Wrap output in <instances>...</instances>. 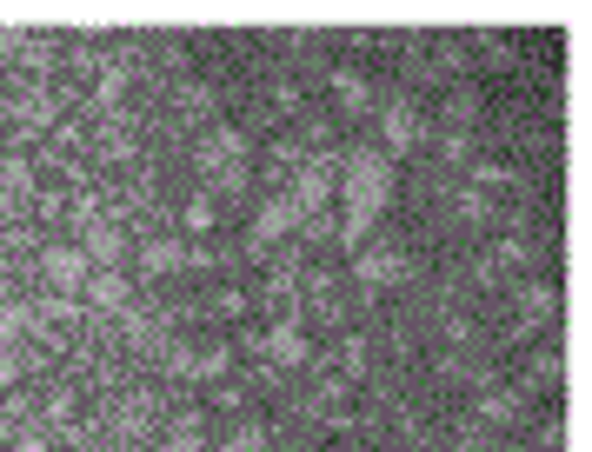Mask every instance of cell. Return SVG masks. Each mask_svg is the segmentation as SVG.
Returning <instances> with one entry per match:
<instances>
[{"label": "cell", "mask_w": 592, "mask_h": 452, "mask_svg": "<svg viewBox=\"0 0 592 452\" xmlns=\"http://www.w3.org/2000/svg\"><path fill=\"white\" fill-rule=\"evenodd\" d=\"M340 200H347V213H340V247L360 253L367 233H373V220L393 207V160H387L380 147L347 153V167H340Z\"/></svg>", "instance_id": "1"}, {"label": "cell", "mask_w": 592, "mask_h": 452, "mask_svg": "<svg viewBox=\"0 0 592 452\" xmlns=\"http://www.w3.org/2000/svg\"><path fill=\"white\" fill-rule=\"evenodd\" d=\"M180 260H187L180 240H147V247H140V267H147V273H173Z\"/></svg>", "instance_id": "17"}, {"label": "cell", "mask_w": 592, "mask_h": 452, "mask_svg": "<svg viewBox=\"0 0 592 452\" xmlns=\"http://www.w3.org/2000/svg\"><path fill=\"white\" fill-rule=\"evenodd\" d=\"M260 353H267L273 366H287V373L313 360V346H307V327H300V320H280V327H273V333L260 340Z\"/></svg>", "instance_id": "8"}, {"label": "cell", "mask_w": 592, "mask_h": 452, "mask_svg": "<svg viewBox=\"0 0 592 452\" xmlns=\"http://www.w3.org/2000/svg\"><path fill=\"white\" fill-rule=\"evenodd\" d=\"M453 213H460L466 227H480V220H493V200H486V193H473V187H460V193H453Z\"/></svg>", "instance_id": "18"}, {"label": "cell", "mask_w": 592, "mask_h": 452, "mask_svg": "<svg viewBox=\"0 0 592 452\" xmlns=\"http://www.w3.org/2000/svg\"><path fill=\"white\" fill-rule=\"evenodd\" d=\"M87 300L100 313H127V273H87Z\"/></svg>", "instance_id": "15"}, {"label": "cell", "mask_w": 592, "mask_h": 452, "mask_svg": "<svg viewBox=\"0 0 592 452\" xmlns=\"http://www.w3.org/2000/svg\"><path fill=\"white\" fill-rule=\"evenodd\" d=\"M440 153H446V160H473V140H466V133H440Z\"/></svg>", "instance_id": "25"}, {"label": "cell", "mask_w": 592, "mask_h": 452, "mask_svg": "<svg viewBox=\"0 0 592 452\" xmlns=\"http://www.w3.org/2000/svg\"><path fill=\"white\" fill-rule=\"evenodd\" d=\"M200 167H207L220 187H240V180H247V133H240V127H207Z\"/></svg>", "instance_id": "2"}, {"label": "cell", "mask_w": 592, "mask_h": 452, "mask_svg": "<svg viewBox=\"0 0 592 452\" xmlns=\"http://www.w3.org/2000/svg\"><path fill=\"white\" fill-rule=\"evenodd\" d=\"M187 227L207 233V227H213V200H187Z\"/></svg>", "instance_id": "26"}, {"label": "cell", "mask_w": 592, "mask_h": 452, "mask_svg": "<svg viewBox=\"0 0 592 452\" xmlns=\"http://www.w3.org/2000/svg\"><path fill=\"white\" fill-rule=\"evenodd\" d=\"M13 452H47V446H40V440H20V446H13Z\"/></svg>", "instance_id": "29"}, {"label": "cell", "mask_w": 592, "mask_h": 452, "mask_svg": "<svg viewBox=\"0 0 592 452\" xmlns=\"http://www.w3.org/2000/svg\"><path fill=\"white\" fill-rule=\"evenodd\" d=\"M420 140H427L420 107H413V100H387V107H380V153H387V160H400V153H413Z\"/></svg>", "instance_id": "3"}, {"label": "cell", "mask_w": 592, "mask_h": 452, "mask_svg": "<svg viewBox=\"0 0 592 452\" xmlns=\"http://www.w3.org/2000/svg\"><path fill=\"white\" fill-rule=\"evenodd\" d=\"M173 452H200V420H180L173 426Z\"/></svg>", "instance_id": "24"}, {"label": "cell", "mask_w": 592, "mask_h": 452, "mask_svg": "<svg viewBox=\"0 0 592 452\" xmlns=\"http://www.w3.org/2000/svg\"><path fill=\"white\" fill-rule=\"evenodd\" d=\"M80 253H87V267L113 273V267L127 260V233H120V227H107V220H93V227L80 233Z\"/></svg>", "instance_id": "9"}, {"label": "cell", "mask_w": 592, "mask_h": 452, "mask_svg": "<svg viewBox=\"0 0 592 452\" xmlns=\"http://www.w3.org/2000/svg\"><path fill=\"white\" fill-rule=\"evenodd\" d=\"M333 107L340 113H373V80L353 67H333Z\"/></svg>", "instance_id": "13"}, {"label": "cell", "mask_w": 592, "mask_h": 452, "mask_svg": "<svg viewBox=\"0 0 592 452\" xmlns=\"http://www.w3.org/2000/svg\"><path fill=\"white\" fill-rule=\"evenodd\" d=\"M27 200H33V167L13 160V153H0V220L27 213Z\"/></svg>", "instance_id": "10"}, {"label": "cell", "mask_w": 592, "mask_h": 452, "mask_svg": "<svg viewBox=\"0 0 592 452\" xmlns=\"http://www.w3.org/2000/svg\"><path fill=\"white\" fill-rule=\"evenodd\" d=\"M353 280L360 287H393V280H407V253L387 240V247H360L353 253Z\"/></svg>", "instance_id": "7"}, {"label": "cell", "mask_w": 592, "mask_h": 452, "mask_svg": "<svg viewBox=\"0 0 592 452\" xmlns=\"http://www.w3.org/2000/svg\"><path fill=\"white\" fill-rule=\"evenodd\" d=\"M560 373H566L560 353H533V380H540V386H560Z\"/></svg>", "instance_id": "22"}, {"label": "cell", "mask_w": 592, "mask_h": 452, "mask_svg": "<svg viewBox=\"0 0 592 452\" xmlns=\"http://www.w3.org/2000/svg\"><path fill=\"white\" fill-rule=\"evenodd\" d=\"M20 380V346H0V393Z\"/></svg>", "instance_id": "27"}, {"label": "cell", "mask_w": 592, "mask_h": 452, "mask_svg": "<svg viewBox=\"0 0 592 452\" xmlns=\"http://www.w3.org/2000/svg\"><path fill=\"white\" fill-rule=\"evenodd\" d=\"M480 60L486 67H513V40L506 33H480Z\"/></svg>", "instance_id": "20"}, {"label": "cell", "mask_w": 592, "mask_h": 452, "mask_svg": "<svg viewBox=\"0 0 592 452\" xmlns=\"http://www.w3.org/2000/svg\"><path fill=\"white\" fill-rule=\"evenodd\" d=\"M27 333V307H0V346H13Z\"/></svg>", "instance_id": "23"}, {"label": "cell", "mask_w": 592, "mask_h": 452, "mask_svg": "<svg viewBox=\"0 0 592 452\" xmlns=\"http://www.w3.org/2000/svg\"><path fill=\"white\" fill-rule=\"evenodd\" d=\"M40 273H47V287H53L60 300H80L93 267H87V253H80V247H47V253H40Z\"/></svg>", "instance_id": "5"}, {"label": "cell", "mask_w": 592, "mask_h": 452, "mask_svg": "<svg viewBox=\"0 0 592 452\" xmlns=\"http://www.w3.org/2000/svg\"><path fill=\"white\" fill-rule=\"evenodd\" d=\"M553 320H560V287L526 280V287H520V327H526V333H540V327H553Z\"/></svg>", "instance_id": "11"}, {"label": "cell", "mask_w": 592, "mask_h": 452, "mask_svg": "<svg viewBox=\"0 0 592 452\" xmlns=\"http://www.w3.org/2000/svg\"><path fill=\"white\" fill-rule=\"evenodd\" d=\"M520 413H526V393H480V400H473V420H480L486 433L520 426Z\"/></svg>", "instance_id": "12"}, {"label": "cell", "mask_w": 592, "mask_h": 452, "mask_svg": "<svg viewBox=\"0 0 592 452\" xmlns=\"http://www.w3.org/2000/svg\"><path fill=\"white\" fill-rule=\"evenodd\" d=\"M13 120H20V127H33V133H40V127H53V93L33 80L27 93H13Z\"/></svg>", "instance_id": "14"}, {"label": "cell", "mask_w": 592, "mask_h": 452, "mask_svg": "<svg viewBox=\"0 0 592 452\" xmlns=\"http://www.w3.org/2000/svg\"><path fill=\"white\" fill-rule=\"evenodd\" d=\"M227 452H267V426H260V420H240V426L227 433Z\"/></svg>", "instance_id": "19"}, {"label": "cell", "mask_w": 592, "mask_h": 452, "mask_svg": "<svg viewBox=\"0 0 592 452\" xmlns=\"http://www.w3.org/2000/svg\"><path fill=\"white\" fill-rule=\"evenodd\" d=\"M93 100H100V107H120V100H127V67H120V60H107V67L93 73Z\"/></svg>", "instance_id": "16"}, {"label": "cell", "mask_w": 592, "mask_h": 452, "mask_svg": "<svg viewBox=\"0 0 592 452\" xmlns=\"http://www.w3.org/2000/svg\"><path fill=\"white\" fill-rule=\"evenodd\" d=\"M0 273H7V260H0Z\"/></svg>", "instance_id": "30"}, {"label": "cell", "mask_w": 592, "mask_h": 452, "mask_svg": "<svg viewBox=\"0 0 592 452\" xmlns=\"http://www.w3.org/2000/svg\"><path fill=\"white\" fill-rule=\"evenodd\" d=\"M453 452H486V446H480V440H460V446H453Z\"/></svg>", "instance_id": "28"}, {"label": "cell", "mask_w": 592, "mask_h": 452, "mask_svg": "<svg viewBox=\"0 0 592 452\" xmlns=\"http://www.w3.org/2000/svg\"><path fill=\"white\" fill-rule=\"evenodd\" d=\"M513 173L500 167V160H473V193H493V187H506Z\"/></svg>", "instance_id": "21"}, {"label": "cell", "mask_w": 592, "mask_h": 452, "mask_svg": "<svg viewBox=\"0 0 592 452\" xmlns=\"http://www.w3.org/2000/svg\"><path fill=\"white\" fill-rule=\"evenodd\" d=\"M307 220H300V207L287 200V193H273V200H260V213H253V247H280V240H293Z\"/></svg>", "instance_id": "6"}, {"label": "cell", "mask_w": 592, "mask_h": 452, "mask_svg": "<svg viewBox=\"0 0 592 452\" xmlns=\"http://www.w3.org/2000/svg\"><path fill=\"white\" fill-rule=\"evenodd\" d=\"M287 200L300 207V220H320V213H327V200H333V160H307V167H293Z\"/></svg>", "instance_id": "4"}]
</instances>
